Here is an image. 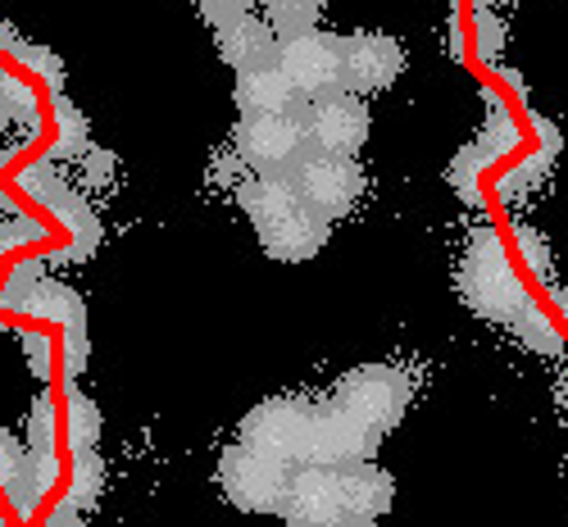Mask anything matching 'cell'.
Returning a JSON list of instances; mask_svg holds the SVG:
<instances>
[{
	"mask_svg": "<svg viewBox=\"0 0 568 527\" xmlns=\"http://www.w3.org/2000/svg\"><path fill=\"white\" fill-rule=\"evenodd\" d=\"M268 28L277 32V41H292L305 32H318L323 23V0H260Z\"/></svg>",
	"mask_w": 568,
	"mask_h": 527,
	"instance_id": "17",
	"label": "cell"
},
{
	"mask_svg": "<svg viewBox=\"0 0 568 527\" xmlns=\"http://www.w3.org/2000/svg\"><path fill=\"white\" fill-rule=\"evenodd\" d=\"M23 455H28V450L19 446V437H14V433H6V427H0V483H6V477H10V473L23 464Z\"/></svg>",
	"mask_w": 568,
	"mask_h": 527,
	"instance_id": "24",
	"label": "cell"
},
{
	"mask_svg": "<svg viewBox=\"0 0 568 527\" xmlns=\"http://www.w3.org/2000/svg\"><path fill=\"white\" fill-rule=\"evenodd\" d=\"M518 318H524V332H528V342H537L541 351H559V342H555V332H550V323H546V318H541L537 310H532V314L524 310V314H518Z\"/></svg>",
	"mask_w": 568,
	"mask_h": 527,
	"instance_id": "23",
	"label": "cell"
},
{
	"mask_svg": "<svg viewBox=\"0 0 568 527\" xmlns=\"http://www.w3.org/2000/svg\"><path fill=\"white\" fill-rule=\"evenodd\" d=\"M255 232H260V246H264L268 260H277V264H305V260H314L327 246L333 223L318 219L305 205H296L292 214H282V219H273V223H264Z\"/></svg>",
	"mask_w": 568,
	"mask_h": 527,
	"instance_id": "12",
	"label": "cell"
},
{
	"mask_svg": "<svg viewBox=\"0 0 568 527\" xmlns=\"http://www.w3.org/2000/svg\"><path fill=\"white\" fill-rule=\"evenodd\" d=\"M232 146H236V160L251 164L255 173H287L310 141H305L301 114H242V123L232 132Z\"/></svg>",
	"mask_w": 568,
	"mask_h": 527,
	"instance_id": "7",
	"label": "cell"
},
{
	"mask_svg": "<svg viewBox=\"0 0 568 527\" xmlns=\"http://www.w3.org/2000/svg\"><path fill=\"white\" fill-rule=\"evenodd\" d=\"M333 527H377V518H355V514H346V518L333 523Z\"/></svg>",
	"mask_w": 568,
	"mask_h": 527,
	"instance_id": "26",
	"label": "cell"
},
{
	"mask_svg": "<svg viewBox=\"0 0 568 527\" xmlns=\"http://www.w3.org/2000/svg\"><path fill=\"white\" fill-rule=\"evenodd\" d=\"M518 246H524V255L532 260V268H537V277H550V255H546V242H541V236L537 232H518Z\"/></svg>",
	"mask_w": 568,
	"mask_h": 527,
	"instance_id": "21",
	"label": "cell"
},
{
	"mask_svg": "<svg viewBox=\"0 0 568 527\" xmlns=\"http://www.w3.org/2000/svg\"><path fill=\"white\" fill-rule=\"evenodd\" d=\"M292 483V464H282L246 442H236L219 455V491L242 514H282Z\"/></svg>",
	"mask_w": 568,
	"mask_h": 527,
	"instance_id": "2",
	"label": "cell"
},
{
	"mask_svg": "<svg viewBox=\"0 0 568 527\" xmlns=\"http://www.w3.org/2000/svg\"><path fill=\"white\" fill-rule=\"evenodd\" d=\"M28 437H32V450H51V405H45V401L32 409Z\"/></svg>",
	"mask_w": 568,
	"mask_h": 527,
	"instance_id": "22",
	"label": "cell"
},
{
	"mask_svg": "<svg viewBox=\"0 0 568 527\" xmlns=\"http://www.w3.org/2000/svg\"><path fill=\"white\" fill-rule=\"evenodd\" d=\"M296 191H301V205L314 210L318 219H346L359 196H364V169L355 155H327V151H314L305 146L301 160L287 169Z\"/></svg>",
	"mask_w": 568,
	"mask_h": 527,
	"instance_id": "5",
	"label": "cell"
},
{
	"mask_svg": "<svg viewBox=\"0 0 568 527\" xmlns=\"http://www.w3.org/2000/svg\"><path fill=\"white\" fill-rule=\"evenodd\" d=\"M409 373L396 368V364H359L351 368L337 392H333V405H342L346 414H355L359 423H368L373 433H392V427H400L405 409H409Z\"/></svg>",
	"mask_w": 568,
	"mask_h": 527,
	"instance_id": "4",
	"label": "cell"
},
{
	"mask_svg": "<svg viewBox=\"0 0 568 527\" xmlns=\"http://www.w3.org/2000/svg\"><path fill=\"white\" fill-rule=\"evenodd\" d=\"M196 10H201V19L219 32V28L236 23V19H246V14L255 10V0H196Z\"/></svg>",
	"mask_w": 568,
	"mask_h": 527,
	"instance_id": "20",
	"label": "cell"
},
{
	"mask_svg": "<svg viewBox=\"0 0 568 527\" xmlns=\"http://www.w3.org/2000/svg\"><path fill=\"white\" fill-rule=\"evenodd\" d=\"M282 518L287 527H333L346 518V496H342V468L333 464H296L287 500H282Z\"/></svg>",
	"mask_w": 568,
	"mask_h": 527,
	"instance_id": "9",
	"label": "cell"
},
{
	"mask_svg": "<svg viewBox=\"0 0 568 527\" xmlns=\"http://www.w3.org/2000/svg\"><path fill=\"white\" fill-rule=\"evenodd\" d=\"M342 496H346V514H355V518H383L396 505V477L387 468H377L373 459L346 464L342 468Z\"/></svg>",
	"mask_w": 568,
	"mask_h": 527,
	"instance_id": "15",
	"label": "cell"
},
{
	"mask_svg": "<svg viewBox=\"0 0 568 527\" xmlns=\"http://www.w3.org/2000/svg\"><path fill=\"white\" fill-rule=\"evenodd\" d=\"M214 45H219V60H223L227 69L251 73V69H268V64H277V45H282V41H277V32L268 28V19L246 14V19H236V23L219 28Z\"/></svg>",
	"mask_w": 568,
	"mask_h": 527,
	"instance_id": "13",
	"label": "cell"
},
{
	"mask_svg": "<svg viewBox=\"0 0 568 527\" xmlns=\"http://www.w3.org/2000/svg\"><path fill=\"white\" fill-rule=\"evenodd\" d=\"M301 123H305V141L314 151L327 155H359L364 141H368V105L364 95L355 91H337V95H323V101H305L301 105Z\"/></svg>",
	"mask_w": 568,
	"mask_h": 527,
	"instance_id": "8",
	"label": "cell"
},
{
	"mask_svg": "<svg viewBox=\"0 0 568 527\" xmlns=\"http://www.w3.org/2000/svg\"><path fill=\"white\" fill-rule=\"evenodd\" d=\"M459 292L468 301L473 314L483 318H496V323H514L518 314L528 310V296H524V282H518L505 246L496 242V232L478 227L473 242L464 251V264H459Z\"/></svg>",
	"mask_w": 568,
	"mask_h": 527,
	"instance_id": "1",
	"label": "cell"
},
{
	"mask_svg": "<svg viewBox=\"0 0 568 527\" xmlns=\"http://www.w3.org/2000/svg\"><path fill=\"white\" fill-rule=\"evenodd\" d=\"M236 201H242V210L255 227H264L282 214H292L301 205V191H296L292 173H255L251 182L236 186Z\"/></svg>",
	"mask_w": 568,
	"mask_h": 527,
	"instance_id": "16",
	"label": "cell"
},
{
	"mask_svg": "<svg viewBox=\"0 0 568 527\" xmlns=\"http://www.w3.org/2000/svg\"><path fill=\"white\" fill-rule=\"evenodd\" d=\"M232 101H236V110H242V114H301V105H305L277 64L236 73Z\"/></svg>",
	"mask_w": 568,
	"mask_h": 527,
	"instance_id": "14",
	"label": "cell"
},
{
	"mask_svg": "<svg viewBox=\"0 0 568 527\" xmlns=\"http://www.w3.org/2000/svg\"><path fill=\"white\" fill-rule=\"evenodd\" d=\"M342 55H346V91L355 95L392 91L405 73V45L392 32H377V28H359L342 37Z\"/></svg>",
	"mask_w": 568,
	"mask_h": 527,
	"instance_id": "10",
	"label": "cell"
},
{
	"mask_svg": "<svg viewBox=\"0 0 568 527\" xmlns=\"http://www.w3.org/2000/svg\"><path fill=\"white\" fill-rule=\"evenodd\" d=\"M478 6H491V0H478Z\"/></svg>",
	"mask_w": 568,
	"mask_h": 527,
	"instance_id": "27",
	"label": "cell"
},
{
	"mask_svg": "<svg viewBox=\"0 0 568 527\" xmlns=\"http://www.w3.org/2000/svg\"><path fill=\"white\" fill-rule=\"evenodd\" d=\"M277 69L287 73L301 101H323V95L346 91V55L337 32H305L277 45Z\"/></svg>",
	"mask_w": 568,
	"mask_h": 527,
	"instance_id": "6",
	"label": "cell"
},
{
	"mask_svg": "<svg viewBox=\"0 0 568 527\" xmlns=\"http://www.w3.org/2000/svg\"><path fill=\"white\" fill-rule=\"evenodd\" d=\"M41 527H87V523H82V509L64 500L60 509H51V514H45V523H41Z\"/></svg>",
	"mask_w": 568,
	"mask_h": 527,
	"instance_id": "25",
	"label": "cell"
},
{
	"mask_svg": "<svg viewBox=\"0 0 568 527\" xmlns=\"http://www.w3.org/2000/svg\"><path fill=\"white\" fill-rule=\"evenodd\" d=\"M69 446H73V455L101 446V409L78 392H69Z\"/></svg>",
	"mask_w": 568,
	"mask_h": 527,
	"instance_id": "19",
	"label": "cell"
},
{
	"mask_svg": "<svg viewBox=\"0 0 568 527\" xmlns=\"http://www.w3.org/2000/svg\"><path fill=\"white\" fill-rule=\"evenodd\" d=\"M314 414H318V405L305 401V396H268L242 418L236 442H246V446H255V450H264V455L296 468V464L310 459Z\"/></svg>",
	"mask_w": 568,
	"mask_h": 527,
	"instance_id": "3",
	"label": "cell"
},
{
	"mask_svg": "<svg viewBox=\"0 0 568 527\" xmlns=\"http://www.w3.org/2000/svg\"><path fill=\"white\" fill-rule=\"evenodd\" d=\"M377 446H383V433H373L368 423H359L355 414H346L342 405H318L314 414V437H310V459L314 464H333V468H346V464H359V459H373ZM305 459V464H310Z\"/></svg>",
	"mask_w": 568,
	"mask_h": 527,
	"instance_id": "11",
	"label": "cell"
},
{
	"mask_svg": "<svg viewBox=\"0 0 568 527\" xmlns=\"http://www.w3.org/2000/svg\"><path fill=\"white\" fill-rule=\"evenodd\" d=\"M0 527H10V523H6V518H0Z\"/></svg>",
	"mask_w": 568,
	"mask_h": 527,
	"instance_id": "28",
	"label": "cell"
},
{
	"mask_svg": "<svg viewBox=\"0 0 568 527\" xmlns=\"http://www.w3.org/2000/svg\"><path fill=\"white\" fill-rule=\"evenodd\" d=\"M101 487H105V464H101V455H97V450L73 455V473H69L64 500L78 505V509H91V505L101 500Z\"/></svg>",
	"mask_w": 568,
	"mask_h": 527,
	"instance_id": "18",
	"label": "cell"
}]
</instances>
